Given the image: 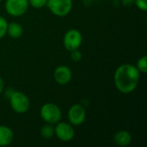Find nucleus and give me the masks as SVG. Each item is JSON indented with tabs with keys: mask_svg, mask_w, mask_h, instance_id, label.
I'll return each mask as SVG.
<instances>
[{
	"mask_svg": "<svg viewBox=\"0 0 147 147\" xmlns=\"http://www.w3.org/2000/svg\"><path fill=\"white\" fill-rule=\"evenodd\" d=\"M140 72L132 64L120 65L114 76L116 89L123 94H130L135 90L140 83Z\"/></svg>",
	"mask_w": 147,
	"mask_h": 147,
	"instance_id": "nucleus-1",
	"label": "nucleus"
},
{
	"mask_svg": "<svg viewBox=\"0 0 147 147\" xmlns=\"http://www.w3.org/2000/svg\"><path fill=\"white\" fill-rule=\"evenodd\" d=\"M70 53H71V59L73 61H75V62L80 61V60L82 59V58H83V55H82L81 52L78 51V49L73 50V51H71V52H70Z\"/></svg>",
	"mask_w": 147,
	"mask_h": 147,
	"instance_id": "nucleus-17",
	"label": "nucleus"
},
{
	"mask_svg": "<svg viewBox=\"0 0 147 147\" xmlns=\"http://www.w3.org/2000/svg\"><path fill=\"white\" fill-rule=\"evenodd\" d=\"M28 3L35 9H40L47 5V0H28Z\"/></svg>",
	"mask_w": 147,
	"mask_h": 147,
	"instance_id": "nucleus-16",
	"label": "nucleus"
},
{
	"mask_svg": "<svg viewBox=\"0 0 147 147\" xmlns=\"http://www.w3.org/2000/svg\"><path fill=\"white\" fill-rule=\"evenodd\" d=\"M113 140L119 146H127L132 142V135L127 131H119L115 134Z\"/></svg>",
	"mask_w": 147,
	"mask_h": 147,
	"instance_id": "nucleus-10",
	"label": "nucleus"
},
{
	"mask_svg": "<svg viewBox=\"0 0 147 147\" xmlns=\"http://www.w3.org/2000/svg\"><path fill=\"white\" fill-rule=\"evenodd\" d=\"M28 6V0H6L4 4L6 12L15 17L24 15Z\"/></svg>",
	"mask_w": 147,
	"mask_h": 147,
	"instance_id": "nucleus-5",
	"label": "nucleus"
},
{
	"mask_svg": "<svg viewBox=\"0 0 147 147\" xmlns=\"http://www.w3.org/2000/svg\"><path fill=\"white\" fill-rule=\"evenodd\" d=\"M41 119L49 124H56L60 121L62 117V113L59 107L54 103L47 102L45 103L40 111Z\"/></svg>",
	"mask_w": 147,
	"mask_h": 147,
	"instance_id": "nucleus-2",
	"label": "nucleus"
},
{
	"mask_svg": "<svg viewBox=\"0 0 147 147\" xmlns=\"http://www.w3.org/2000/svg\"><path fill=\"white\" fill-rule=\"evenodd\" d=\"M1 2H2V0H0V3H1Z\"/></svg>",
	"mask_w": 147,
	"mask_h": 147,
	"instance_id": "nucleus-21",
	"label": "nucleus"
},
{
	"mask_svg": "<svg viewBox=\"0 0 147 147\" xmlns=\"http://www.w3.org/2000/svg\"><path fill=\"white\" fill-rule=\"evenodd\" d=\"M121 3L124 6H131L134 3V0H121Z\"/></svg>",
	"mask_w": 147,
	"mask_h": 147,
	"instance_id": "nucleus-19",
	"label": "nucleus"
},
{
	"mask_svg": "<svg viewBox=\"0 0 147 147\" xmlns=\"http://www.w3.org/2000/svg\"><path fill=\"white\" fill-rule=\"evenodd\" d=\"M47 6L57 16H67L72 9V0H47Z\"/></svg>",
	"mask_w": 147,
	"mask_h": 147,
	"instance_id": "nucleus-4",
	"label": "nucleus"
},
{
	"mask_svg": "<svg viewBox=\"0 0 147 147\" xmlns=\"http://www.w3.org/2000/svg\"><path fill=\"white\" fill-rule=\"evenodd\" d=\"M7 27L8 22L3 16H0V40L4 37V35L7 34Z\"/></svg>",
	"mask_w": 147,
	"mask_h": 147,
	"instance_id": "nucleus-15",
	"label": "nucleus"
},
{
	"mask_svg": "<svg viewBox=\"0 0 147 147\" xmlns=\"http://www.w3.org/2000/svg\"><path fill=\"white\" fill-rule=\"evenodd\" d=\"M86 118L85 109L80 104L72 105L68 111V120L72 126L82 125Z\"/></svg>",
	"mask_w": 147,
	"mask_h": 147,
	"instance_id": "nucleus-8",
	"label": "nucleus"
},
{
	"mask_svg": "<svg viewBox=\"0 0 147 147\" xmlns=\"http://www.w3.org/2000/svg\"><path fill=\"white\" fill-rule=\"evenodd\" d=\"M14 140L13 131L7 126H0V146H7Z\"/></svg>",
	"mask_w": 147,
	"mask_h": 147,
	"instance_id": "nucleus-11",
	"label": "nucleus"
},
{
	"mask_svg": "<svg viewBox=\"0 0 147 147\" xmlns=\"http://www.w3.org/2000/svg\"><path fill=\"white\" fill-rule=\"evenodd\" d=\"M136 6L142 11L147 10V0H134Z\"/></svg>",
	"mask_w": 147,
	"mask_h": 147,
	"instance_id": "nucleus-18",
	"label": "nucleus"
},
{
	"mask_svg": "<svg viewBox=\"0 0 147 147\" xmlns=\"http://www.w3.org/2000/svg\"><path fill=\"white\" fill-rule=\"evenodd\" d=\"M3 87H4V83H3V79L0 78V94L3 92Z\"/></svg>",
	"mask_w": 147,
	"mask_h": 147,
	"instance_id": "nucleus-20",
	"label": "nucleus"
},
{
	"mask_svg": "<svg viewBox=\"0 0 147 147\" xmlns=\"http://www.w3.org/2000/svg\"><path fill=\"white\" fill-rule=\"evenodd\" d=\"M54 135L63 142H69L74 138L75 131L71 123L59 121L54 127Z\"/></svg>",
	"mask_w": 147,
	"mask_h": 147,
	"instance_id": "nucleus-7",
	"label": "nucleus"
},
{
	"mask_svg": "<svg viewBox=\"0 0 147 147\" xmlns=\"http://www.w3.org/2000/svg\"><path fill=\"white\" fill-rule=\"evenodd\" d=\"M9 99L10 107L16 113L24 114L29 109L30 101L24 93L21 91H14Z\"/></svg>",
	"mask_w": 147,
	"mask_h": 147,
	"instance_id": "nucleus-3",
	"label": "nucleus"
},
{
	"mask_svg": "<svg viewBox=\"0 0 147 147\" xmlns=\"http://www.w3.org/2000/svg\"><path fill=\"white\" fill-rule=\"evenodd\" d=\"M136 68L139 70L140 73H146L147 72V56L144 55L140 58L136 64Z\"/></svg>",
	"mask_w": 147,
	"mask_h": 147,
	"instance_id": "nucleus-14",
	"label": "nucleus"
},
{
	"mask_svg": "<svg viewBox=\"0 0 147 147\" xmlns=\"http://www.w3.org/2000/svg\"><path fill=\"white\" fill-rule=\"evenodd\" d=\"M7 34L13 39H18L22 35L23 28L21 24L16 22H12L10 23H8Z\"/></svg>",
	"mask_w": 147,
	"mask_h": 147,
	"instance_id": "nucleus-12",
	"label": "nucleus"
},
{
	"mask_svg": "<svg viewBox=\"0 0 147 147\" xmlns=\"http://www.w3.org/2000/svg\"><path fill=\"white\" fill-rule=\"evenodd\" d=\"M82 41H83L82 34L78 29L68 30L65 33L63 39L64 47L69 52L78 49L82 44Z\"/></svg>",
	"mask_w": 147,
	"mask_h": 147,
	"instance_id": "nucleus-6",
	"label": "nucleus"
},
{
	"mask_svg": "<svg viewBox=\"0 0 147 147\" xmlns=\"http://www.w3.org/2000/svg\"><path fill=\"white\" fill-rule=\"evenodd\" d=\"M54 80L56 83L61 85L67 84L72 78V72L71 70L65 65H59L58 66L53 73Z\"/></svg>",
	"mask_w": 147,
	"mask_h": 147,
	"instance_id": "nucleus-9",
	"label": "nucleus"
},
{
	"mask_svg": "<svg viewBox=\"0 0 147 147\" xmlns=\"http://www.w3.org/2000/svg\"><path fill=\"white\" fill-rule=\"evenodd\" d=\"M40 135L42 138L46 140H49L53 138L54 135V127H53V125L49 123L44 125L40 129Z\"/></svg>",
	"mask_w": 147,
	"mask_h": 147,
	"instance_id": "nucleus-13",
	"label": "nucleus"
}]
</instances>
